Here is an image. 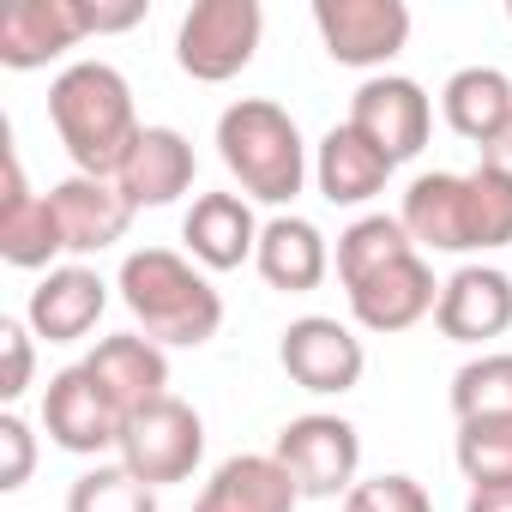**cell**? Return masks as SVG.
Here are the masks:
<instances>
[{"mask_svg": "<svg viewBox=\"0 0 512 512\" xmlns=\"http://www.w3.org/2000/svg\"><path fill=\"white\" fill-rule=\"evenodd\" d=\"M458 470L470 488L482 482H512V416H470L458 422Z\"/></svg>", "mask_w": 512, "mask_h": 512, "instance_id": "obj_28", "label": "cell"}, {"mask_svg": "<svg viewBox=\"0 0 512 512\" xmlns=\"http://www.w3.org/2000/svg\"><path fill=\"white\" fill-rule=\"evenodd\" d=\"M464 205H470V253L512 247V181L476 163L464 175Z\"/></svg>", "mask_w": 512, "mask_h": 512, "instance_id": "obj_27", "label": "cell"}, {"mask_svg": "<svg viewBox=\"0 0 512 512\" xmlns=\"http://www.w3.org/2000/svg\"><path fill=\"white\" fill-rule=\"evenodd\" d=\"M260 217H253L247 193H199L193 211L181 217V241L193 253V266L205 272H235L260 253Z\"/></svg>", "mask_w": 512, "mask_h": 512, "instance_id": "obj_13", "label": "cell"}, {"mask_svg": "<svg viewBox=\"0 0 512 512\" xmlns=\"http://www.w3.org/2000/svg\"><path fill=\"white\" fill-rule=\"evenodd\" d=\"M85 19H91V31H97V37H103V31H127V25H139V19H145V0H121V7L85 0Z\"/></svg>", "mask_w": 512, "mask_h": 512, "instance_id": "obj_33", "label": "cell"}, {"mask_svg": "<svg viewBox=\"0 0 512 512\" xmlns=\"http://www.w3.org/2000/svg\"><path fill=\"white\" fill-rule=\"evenodd\" d=\"M253 266H260V278H266L272 290L308 296V290H320L326 272H332V247H326V235H320L308 217L278 211V217L260 229V253H253Z\"/></svg>", "mask_w": 512, "mask_h": 512, "instance_id": "obj_20", "label": "cell"}, {"mask_svg": "<svg viewBox=\"0 0 512 512\" xmlns=\"http://www.w3.org/2000/svg\"><path fill=\"white\" fill-rule=\"evenodd\" d=\"M404 253H416L410 229H404L398 217H386V211H368V217H356V223L338 235V278H344V290H350V284L386 272L392 260H404Z\"/></svg>", "mask_w": 512, "mask_h": 512, "instance_id": "obj_25", "label": "cell"}, {"mask_svg": "<svg viewBox=\"0 0 512 512\" xmlns=\"http://www.w3.org/2000/svg\"><path fill=\"white\" fill-rule=\"evenodd\" d=\"M49 205L61 217V235H67V253H103L127 235L133 223V205L115 181L103 175H67L61 187H49Z\"/></svg>", "mask_w": 512, "mask_h": 512, "instance_id": "obj_19", "label": "cell"}, {"mask_svg": "<svg viewBox=\"0 0 512 512\" xmlns=\"http://www.w3.org/2000/svg\"><path fill=\"white\" fill-rule=\"evenodd\" d=\"M103 308H109V284H103L91 266H55V272L31 290L25 326H31L37 338H49V344H79L85 332H97Z\"/></svg>", "mask_w": 512, "mask_h": 512, "instance_id": "obj_15", "label": "cell"}, {"mask_svg": "<svg viewBox=\"0 0 512 512\" xmlns=\"http://www.w3.org/2000/svg\"><path fill=\"white\" fill-rule=\"evenodd\" d=\"M434 308H440V284H434V272H428L422 253H404V260H392L386 272L350 284V314H356V326H362V332H380V338L422 326Z\"/></svg>", "mask_w": 512, "mask_h": 512, "instance_id": "obj_11", "label": "cell"}, {"mask_svg": "<svg viewBox=\"0 0 512 512\" xmlns=\"http://www.w3.org/2000/svg\"><path fill=\"white\" fill-rule=\"evenodd\" d=\"M344 512H434L428 488L404 470H386V476H368L344 494Z\"/></svg>", "mask_w": 512, "mask_h": 512, "instance_id": "obj_30", "label": "cell"}, {"mask_svg": "<svg viewBox=\"0 0 512 512\" xmlns=\"http://www.w3.org/2000/svg\"><path fill=\"white\" fill-rule=\"evenodd\" d=\"M506 19H512V0H506Z\"/></svg>", "mask_w": 512, "mask_h": 512, "instance_id": "obj_36", "label": "cell"}, {"mask_svg": "<svg viewBox=\"0 0 512 512\" xmlns=\"http://www.w3.org/2000/svg\"><path fill=\"white\" fill-rule=\"evenodd\" d=\"M217 157L235 175V187L260 205H290L308 187V145L284 103L241 97L217 115Z\"/></svg>", "mask_w": 512, "mask_h": 512, "instance_id": "obj_3", "label": "cell"}, {"mask_svg": "<svg viewBox=\"0 0 512 512\" xmlns=\"http://www.w3.org/2000/svg\"><path fill=\"white\" fill-rule=\"evenodd\" d=\"M31 470H37V434L19 410H7L0 416V488L19 494L31 482Z\"/></svg>", "mask_w": 512, "mask_h": 512, "instance_id": "obj_32", "label": "cell"}, {"mask_svg": "<svg viewBox=\"0 0 512 512\" xmlns=\"http://www.w3.org/2000/svg\"><path fill=\"white\" fill-rule=\"evenodd\" d=\"M434 326L452 344H488V338H500L512 326V278L500 266H458L440 284Z\"/></svg>", "mask_w": 512, "mask_h": 512, "instance_id": "obj_14", "label": "cell"}, {"mask_svg": "<svg viewBox=\"0 0 512 512\" xmlns=\"http://www.w3.org/2000/svg\"><path fill=\"white\" fill-rule=\"evenodd\" d=\"M49 121L73 157V175H103L115 181L133 139L145 133L133 115V85L109 61H73L49 85Z\"/></svg>", "mask_w": 512, "mask_h": 512, "instance_id": "obj_1", "label": "cell"}, {"mask_svg": "<svg viewBox=\"0 0 512 512\" xmlns=\"http://www.w3.org/2000/svg\"><path fill=\"white\" fill-rule=\"evenodd\" d=\"M43 428L61 452L73 458H103V452H121V428L127 416L115 410V398L91 380V368H61L43 392Z\"/></svg>", "mask_w": 512, "mask_h": 512, "instance_id": "obj_9", "label": "cell"}, {"mask_svg": "<svg viewBox=\"0 0 512 512\" xmlns=\"http://www.w3.org/2000/svg\"><path fill=\"white\" fill-rule=\"evenodd\" d=\"M31 326L25 320H0V398L19 404L31 392V374H37V350H31Z\"/></svg>", "mask_w": 512, "mask_h": 512, "instance_id": "obj_31", "label": "cell"}, {"mask_svg": "<svg viewBox=\"0 0 512 512\" xmlns=\"http://www.w3.org/2000/svg\"><path fill=\"white\" fill-rule=\"evenodd\" d=\"M272 458L290 470V482L302 488V500H332V494H350L356 488L362 434H356V422H344L332 410H308V416L284 422Z\"/></svg>", "mask_w": 512, "mask_h": 512, "instance_id": "obj_5", "label": "cell"}, {"mask_svg": "<svg viewBox=\"0 0 512 512\" xmlns=\"http://www.w3.org/2000/svg\"><path fill=\"white\" fill-rule=\"evenodd\" d=\"M266 37L260 0H193L175 31V67L199 85H223L253 67Z\"/></svg>", "mask_w": 512, "mask_h": 512, "instance_id": "obj_4", "label": "cell"}, {"mask_svg": "<svg viewBox=\"0 0 512 512\" xmlns=\"http://www.w3.org/2000/svg\"><path fill=\"white\" fill-rule=\"evenodd\" d=\"M121 302L133 308V320L145 326L151 344L163 350H199L217 338L223 326V296L211 290V278L181 260L169 247H139L121 260V278H115Z\"/></svg>", "mask_w": 512, "mask_h": 512, "instance_id": "obj_2", "label": "cell"}, {"mask_svg": "<svg viewBox=\"0 0 512 512\" xmlns=\"http://www.w3.org/2000/svg\"><path fill=\"white\" fill-rule=\"evenodd\" d=\"M440 109H446V127L482 151L512 121V79L500 67H458L440 91Z\"/></svg>", "mask_w": 512, "mask_h": 512, "instance_id": "obj_23", "label": "cell"}, {"mask_svg": "<svg viewBox=\"0 0 512 512\" xmlns=\"http://www.w3.org/2000/svg\"><path fill=\"white\" fill-rule=\"evenodd\" d=\"M55 253H67V235L49 193H0V260L19 272H55Z\"/></svg>", "mask_w": 512, "mask_h": 512, "instance_id": "obj_24", "label": "cell"}, {"mask_svg": "<svg viewBox=\"0 0 512 512\" xmlns=\"http://www.w3.org/2000/svg\"><path fill=\"white\" fill-rule=\"evenodd\" d=\"M199 458H205V422L181 398H157L151 410L127 416V428H121V464L151 488L187 482L199 470Z\"/></svg>", "mask_w": 512, "mask_h": 512, "instance_id": "obj_6", "label": "cell"}, {"mask_svg": "<svg viewBox=\"0 0 512 512\" xmlns=\"http://www.w3.org/2000/svg\"><path fill=\"white\" fill-rule=\"evenodd\" d=\"M464 512H512V482H482V488H470Z\"/></svg>", "mask_w": 512, "mask_h": 512, "instance_id": "obj_34", "label": "cell"}, {"mask_svg": "<svg viewBox=\"0 0 512 512\" xmlns=\"http://www.w3.org/2000/svg\"><path fill=\"white\" fill-rule=\"evenodd\" d=\"M278 362H284V374H290L302 392H314V398H344V392L362 386L368 350H362V338H356L344 320H332V314H302V320L284 326Z\"/></svg>", "mask_w": 512, "mask_h": 512, "instance_id": "obj_7", "label": "cell"}, {"mask_svg": "<svg viewBox=\"0 0 512 512\" xmlns=\"http://www.w3.org/2000/svg\"><path fill=\"white\" fill-rule=\"evenodd\" d=\"M398 223L410 229L416 253L434 247V253H470V205H464V175H416L404 187V211Z\"/></svg>", "mask_w": 512, "mask_h": 512, "instance_id": "obj_21", "label": "cell"}, {"mask_svg": "<svg viewBox=\"0 0 512 512\" xmlns=\"http://www.w3.org/2000/svg\"><path fill=\"white\" fill-rule=\"evenodd\" d=\"M476 157H482L494 175H506V181H512V121H506V127H500V133H494V139H488Z\"/></svg>", "mask_w": 512, "mask_h": 512, "instance_id": "obj_35", "label": "cell"}, {"mask_svg": "<svg viewBox=\"0 0 512 512\" xmlns=\"http://www.w3.org/2000/svg\"><path fill=\"white\" fill-rule=\"evenodd\" d=\"M193 145H187V133H175V127H145L139 139H133V151H127V163H121V175H115V187L127 193V205L133 211H157V205H175L187 187H193Z\"/></svg>", "mask_w": 512, "mask_h": 512, "instance_id": "obj_18", "label": "cell"}, {"mask_svg": "<svg viewBox=\"0 0 512 512\" xmlns=\"http://www.w3.org/2000/svg\"><path fill=\"white\" fill-rule=\"evenodd\" d=\"M392 169H398V163H392L386 151H374L350 121L332 127V133L320 139V151H314V181H320V193H326L332 205H368L374 193H386Z\"/></svg>", "mask_w": 512, "mask_h": 512, "instance_id": "obj_22", "label": "cell"}, {"mask_svg": "<svg viewBox=\"0 0 512 512\" xmlns=\"http://www.w3.org/2000/svg\"><path fill=\"white\" fill-rule=\"evenodd\" d=\"M67 512H157V488L127 464H97L67 488Z\"/></svg>", "mask_w": 512, "mask_h": 512, "instance_id": "obj_29", "label": "cell"}, {"mask_svg": "<svg viewBox=\"0 0 512 512\" xmlns=\"http://www.w3.org/2000/svg\"><path fill=\"white\" fill-rule=\"evenodd\" d=\"M302 488L290 482V470L272 452H235L211 470L205 494L193 500V512H296Z\"/></svg>", "mask_w": 512, "mask_h": 512, "instance_id": "obj_17", "label": "cell"}, {"mask_svg": "<svg viewBox=\"0 0 512 512\" xmlns=\"http://www.w3.org/2000/svg\"><path fill=\"white\" fill-rule=\"evenodd\" d=\"M314 31L338 67H386L410 43L404 0H314Z\"/></svg>", "mask_w": 512, "mask_h": 512, "instance_id": "obj_10", "label": "cell"}, {"mask_svg": "<svg viewBox=\"0 0 512 512\" xmlns=\"http://www.w3.org/2000/svg\"><path fill=\"white\" fill-rule=\"evenodd\" d=\"M85 368H91V380L115 398L121 416H139V410H151L157 398H169V356H163V344H151V338H139V332L103 338V344L85 356Z\"/></svg>", "mask_w": 512, "mask_h": 512, "instance_id": "obj_16", "label": "cell"}, {"mask_svg": "<svg viewBox=\"0 0 512 512\" xmlns=\"http://www.w3.org/2000/svg\"><path fill=\"white\" fill-rule=\"evenodd\" d=\"M350 127H356L374 151H386L392 163H410V157L428 145V133H434V103H428V91H422L416 79H404V73H374V79H362L356 97H350Z\"/></svg>", "mask_w": 512, "mask_h": 512, "instance_id": "obj_8", "label": "cell"}, {"mask_svg": "<svg viewBox=\"0 0 512 512\" xmlns=\"http://www.w3.org/2000/svg\"><path fill=\"white\" fill-rule=\"evenodd\" d=\"M452 416H512V350H482L452 374Z\"/></svg>", "mask_w": 512, "mask_h": 512, "instance_id": "obj_26", "label": "cell"}, {"mask_svg": "<svg viewBox=\"0 0 512 512\" xmlns=\"http://www.w3.org/2000/svg\"><path fill=\"white\" fill-rule=\"evenodd\" d=\"M85 37H91L85 0H13L0 13V67H13V73L49 67L55 55H67Z\"/></svg>", "mask_w": 512, "mask_h": 512, "instance_id": "obj_12", "label": "cell"}]
</instances>
